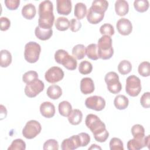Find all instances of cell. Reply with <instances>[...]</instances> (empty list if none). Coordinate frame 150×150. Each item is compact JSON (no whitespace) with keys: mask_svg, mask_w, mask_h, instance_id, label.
Instances as JSON below:
<instances>
[{"mask_svg":"<svg viewBox=\"0 0 150 150\" xmlns=\"http://www.w3.org/2000/svg\"><path fill=\"white\" fill-rule=\"evenodd\" d=\"M85 123L87 128L93 133L96 141L99 142H104L107 139L109 133L105 128V124L97 115L93 114H88Z\"/></svg>","mask_w":150,"mask_h":150,"instance_id":"obj_1","label":"cell"},{"mask_svg":"<svg viewBox=\"0 0 150 150\" xmlns=\"http://www.w3.org/2000/svg\"><path fill=\"white\" fill-rule=\"evenodd\" d=\"M53 10V5L50 1H43L40 3L38 10V26L40 28L44 29H52L54 21Z\"/></svg>","mask_w":150,"mask_h":150,"instance_id":"obj_2","label":"cell"},{"mask_svg":"<svg viewBox=\"0 0 150 150\" xmlns=\"http://www.w3.org/2000/svg\"><path fill=\"white\" fill-rule=\"evenodd\" d=\"M108 6V2L105 0H95L87 13V19L90 23L97 24L104 16V13Z\"/></svg>","mask_w":150,"mask_h":150,"instance_id":"obj_3","label":"cell"},{"mask_svg":"<svg viewBox=\"0 0 150 150\" xmlns=\"http://www.w3.org/2000/svg\"><path fill=\"white\" fill-rule=\"evenodd\" d=\"M97 51L98 58L103 60L110 59L113 54L114 50L112 46V39L108 35H103L98 40Z\"/></svg>","mask_w":150,"mask_h":150,"instance_id":"obj_4","label":"cell"},{"mask_svg":"<svg viewBox=\"0 0 150 150\" xmlns=\"http://www.w3.org/2000/svg\"><path fill=\"white\" fill-rule=\"evenodd\" d=\"M56 62L62 64L65 68L69 70H74L77 68V62L76 59L68 52L63 49H59L54 53Z\"/></svg>","mask_w":150,"mask_h":150,"instance_id":"obj_5","label":"cell"},{"mask_svg":"<svg viewBox=\"0 0 150 150\" xmlns=\"http://www.w3.org/2000/svg\"><path fill=\"white\" fill-rule=\"evenodd\" d=\"M40 52L41 47L38 43L29 42L25 46V59L29 63H34L39 60Z\"/></svg>","mask_w":150,"mask_h":150,"instance_id":"obj_6","label":"cell"},{"mask_svg":"<svg viewBox=\"0 0 150 150\" xmlns=\"http://www.w3.org/2000/svg\"><path fill=\"white\" fill-rule=\"evenodd\" d=\"M105 82L108 91L112 94L120 93L122 89V85L119 80L118 75L114 71H110L106 74L104 77Z\"/></svg>","mask_w":150,"mask_h":150,"instance_id":"obj_7","label":"cell"},{"mask_svg":"<svg viewBox=\"0 0 150 150\" xmlns=\"http://www.w3.org/2000/svg\"><path fill=\"white\" fill-rule=\"evenodd\" d=\"M125 91L131 97L137 96L141 91V80L137 76L131 75L126 80Z\"/></svg>","mask_w":150,"mask_h":150,"instance_id":"obj_8","label":"cell"},{"mask_svg":"<svg viewBox=\"0 0 150 150\" xmlns=\"http://www.w3.org/2000/svg\"><path fill=\"white\" fill-rule=\"evenodd\" d=\"M40 124L36 120H30L26 122L22 129V135L26 139H33L41 131Z\"/></svg>","mask_w":150,"mask_h":150,"instance_id":"obj_9","label":"cell"},{"mask_svg":"<svg viewBox=\"0 0 150 150\" xmlns=\"http://www.w3.org/2000/svg\"><path fill=\"white\" fill-rule=\"evenodd\" d=\"M44 88V83L39 79H37L26 84L25 87V93L28 97L33 98L42 92Z\"/></svg>","mask_w":150,"mask_h":150,"instance_id":"obj_10","label":"cell"},{"mask_svg":"<svg viewBox=\"0 0 150 150\" xmlns=\"http://www.w3.org/2000/svg\"><path fill=\"white\" fill-rule=\"evenodd\" d=\"M45 77L47 82L50 83H55L63 79L64 72L60 67L53 66L46 71Z\"/></svg>","mask_w":150,"mask_h":150,"instance_id":"obj_11","label":"cell"},{"mask_svg":"<svg viewBox=\"0 0 150 150\" xmlns=\"http://www.w3.org/2000/svg\"><path fill=\"white\" fill-rule=\"evenodd\" d=\"M85 105L87 108L95 111H101L105 106V101L101 96H93L86 98Z\"/></svg>","mask_w":150,"mask_h":150,"instance_id":"obj_12","label":"cell"},{"mask_svg":"<svg viewBox=\"0 0 150 150\" xmlns=\"http://www.w3.org/2000/svg\"><path fill=\"white\" fill-rule=\"evenodd\" d=\"M80 146H81V142L79 135L64 139L61 144V148L63 150H73Z\"/></svg>","mask_w":150,"mask_h":150,"instance_id":"obj_13","label":"cell"},{"mask_svg":"<svg viewBox=\"0 0 150 150\" xmlns=\"http://www.w3.org/2000/svg\"><path fill=\"white\" fill-rule=\"evenodd\" d=\"M116 27L119 33L124 36L129 35L132 30V25L131 21L124 18H122L117 21Z\"/></svg>","mask_w":150,"mask_h":150,"instance_id":"obj_14","label":"cell"},{"mask_svg":"<svg viewBox=\"0 0 150 150\" xmlns=\"http://www.w3.org/2000/svg\"><path fill=\"white\" fill-rule=\"evenodd\" d=\"M57 13L63 15H68L71 11V1L70 0H57Z\"/></svg>","mask_w":150,"mask_h":150,"instance_id":"obj_15","label":"cell"},{"mask_svg":"<svg viewBox=\"0 0 150 150\" xmlns=\"http://www.w3.org/2000/svg\"><path fill=\"white\" fill-rule=\"evenodd\" d=\"M40 112L44 117L52 118L55 114V107L49 101L43 102L40 105Z\"/></svg>","mask_w":150,"mask_h":150,"instance_id":"obj_16","label":"cell"},{"mask_svg":"<svg viewBox=\"0 0 150 150\" xmlns=\"http://www.w3.org/2000/svg\"><path fill=\"white\" fill-rule=\"evenodd\" d=\"M80 90L84 94L92 93L94 91L93 80L90 77L83 78L80 81Z\"/></svg>","mask_w":150,"mask_h":150,"instance_id":"obj_17","label":"cell"},{"mask_svg":"<svg viewBox=\"0 0 150 150\" xmlns=\"http://www.w3.org/2000/svg\"><path fill=\"white\" fill-rule=\"evenodd\" d=\"M116 13L121 16L125 15L129 11L128 3L125 0H117L115 2Z\"/></svg>","mask_w":150,"mask_h":150,"instance_id":"obj_18","label":"cell"},{"mask_svg":"<svg viewBox=\"0 0 150 150\" xmlns=\"http://www.w3.org/2000/svg\"><path fill=\"white\" fill-rule=\"evenodd\" d=\"M36 13V7L31 3L26 4L22 9V15L26 19H33L35 16Z\"/></svg>","mask_w":150,"mask_h":150,"instance_id":"obj_19","label":"cell"},{"mask_svg":"<svg viewBox=\"0 0 150 150\" xmlns=\"http://www.w3.org/2000/svg\"><path fill=\"white\" fill-rule=\"evenodd\" d=\"M69 122L74 125L79 124L83 119V114L79 109L72 110L70 114L67 117Z\"/></svg>","mask_w":150,"mask_h":150,"instance_id":"obj_20","label":"cell"},{"mask_svg":"<svg viewBox=\"0 0 150 150\" xmlns=\"http://www.w3.org/2000/svg\"><path fill=\"white\" fill-rule=\"evenodd\" d=\"M36 36L40 40H46L49 39L53 35L52 29H44L40 28L39 26H36L35 30Z\"/></svg>","mask_w":150,"mask_h":150,"instance_id":"obj_21","label":"cell"},{"mask_svg":"<svg viewBox=\"0 0 150 150\" xmlns=\"http://www.w3.org/2000/svg\"><path fill=\"white\" fill-rule=\"evenodd\" d=\"M47 96L53 100L58 99L62 94V90L61 87L56 84L50 86L46 91Z\"/></svg>","mask_w":150,"mask_h":150,"instance_id":"obj_22","label":"cell"},{"mask_svg":"<svg viewBox=\"0 0 150 150\" xmlns=\"http://www.w3.org/2000/svg\"><path fill=\"white\" fill-rule=\"evenodd\" d=\"M145 138V137H144ZM133 138L127 142V149L129 150H139L145 146V139Z\"/></svg>","mask_w":150,"mask_h":150,"instance_id":"obj_23","label":"cell"},{"mask_svg":"<svg viewBox=\"0 0 150 150\" xmlns=\"http://www.w3.org/2000/svg\"><path fill=\"white\" fill-rule=\"evenodd\" d=\"M129 104L128 98L124 95H117L114 100V104L115 107L118 110L125 109Z\"/></svg>","mask_w":150,"mask_h":150,"instance_id":"obj_24","label":"cell"},{"mask_svg":"<svg viewBox=\"0 0 150 150\" xmlns=\"http://www.w3.org/2000/svg\"><path fill=\"white\" fill-rule=\"evenodd\" d=\"M87 14V6L82 2H78L75 5L74 15L78 19H82Z\"/></svg>","mask_w":150,"mask_h":150,"instance_id":"obj_25","label":"cell"},{"mask_svg":"<svg viewBox=\"0 0 150 150\" xmlns=\"http://www.w3.org/2000/svg\"><path fill=\"white\" fill-rule=\"evenodd\" d=\"M0 65L2 67H6L12 62L11 53L7 50H2L0 53Z\"/></svg>","mask_w":150,"mask_h":150,"instance_id":"obj_26","label":"cell"},{"mask_svg":"<svg viewBox=\"0 0 150 150\" xmlns=\"http://www.w3.org/2000/svg\"><path fill=\"white\" fill-rule=\"evenodd\" d=\"M73 56L77 60L83 59L86 55V48L82 44H78L74 46L72 49Z\"/></svg>","mask_w":150,"mask_h":150,"instance_id":"obj_27","label":"cell"},{"mask_svg":"<svg viewBox=\"0 0 150 150\" xmlns=\"http://www.w3.org/2000/svg\"><path fill=\"white\" fill-rule=\"evenodd\" d=\"M55 27L60 31H64L69 29L70 27V21L65 17L61 16L57 18L55 21Z\"/></svg>","mask_w":150,"mask_h":150,"instance_id":"obj_28","label":"cell"},{"mask_svg":"<svg viewBox=\"0 0 150 150\" xmlns=\"http://www.w3.org/2000/svg\"><path fill=\"white\" fill-rule=\"evenodd\" d=\"M86 54L87 57L93 60H96L98 59L97 45L95 43L90 44L86 48Z\"/></svg>","mask_w":150,"mask_h":150,"instance_id":"obj_29","label":"cell"},{"mask_svg":"<svg viewBox=\"0 0 150 150\" xmlns=\"http://www.w3.org/2000/svg\"><path fill=\"white\" fill-rule=\"evenodd\" d=\"M59 114L63 117H68L72 111V107L70 103L67 101L60 102L58 106Z\"/></svg>","mask_w":150,"mask_h":150,"instance_id":"obj_30","label":"cell"},{"mask_svg":"<svg viewBox=\"0 0 150 150\" xmlns=\"http://www.w3.org/2000/svg\"><path fill=\"white\" fill-rule=\"evenodd\" d=\"M131 133L134 138L142 139L145 137V129L142 125L135 124L131 128Z\"/></svg>","mask_w":150,"mask_h":150,"instance_id":"obj_31","label":"cell"},{"mask_svg":"<svg viewBox=\"0 0 150 150\" xmlns=\"http://www.w3.org/2000/svg\"><path fill=\"white\" fill-rule=\"evenodd\" d=\"M132 70L131 63L127 60H123L118 65V70L122 75L128 74Z\"/></svg>","mask_w":150,"mask_h":150,"instance_id":"obj_32","label":"cell"},{"mask_svg":"<svg viewBox=\"0 0 150 150\" xmlns=\"http://www.w3.org/2000/svg\"><path fill=\"white\" fill-rule=\"evenodd\" d=\"M149 2L147 0H135L134 2V6L135 10L139 12H144L149 8Z\"/></svg>","mask_w":150,"mask_h":150,"instance_id":"obj_33","label":"cell"},{"mask_svg":"<svg viewBox=\"0 0 150 150\" xmlns=\"http://www.w3.org/2000/svg\"><path fill=\"white\" fill-rule=\"evenodd\" d=\"M92 64L87 60L82 61L79 66V71L82 74H88L92 71Z\"/></svg>","mask_w":150,"mask_h":150,"instance_id":"obj_34","label":"cell"},{"mask_svg":"<svg viewBox=\"0 0 150 150\" xmlns=\"http://www.w3.org/2000/svg\"><path fill=\"white\" fill-rule=\"evenodd\" d=\"M138 73L143 77H148L150 74V63L148 62H143L138 66Z\"/></svg>","mask_w":150,"mask_h":150,"instance_id":"obj_35","label":"cell"},{"mask_svg":"<svg viewBox=\"0 0 150 150\" xmlns=\"http://www.w3.org/2000/svg\"><path fill=\"white\" fill-rule=\"evenodd\" d=\"M26 144L22 139H16L12 141L11 145L8 147V150H25Z\"/></svg>","mask_w":150,"mask_h":150,"instance_id":"obj_36","label":"cell"},{"mask_svg":"<svg viewBox=\"0 0 150 150\" xmlns=\"http://www.w3.org/2000/svg\"><path fill=\"white\" fill-rule=\"evenodd\" d=\"M109 145L111 150H124L123 142L120 138L116 137L111 138Z\"/></svg>","mask_w":150,"mask_h":150,"instance_id":"obj_37","label":"cell"},{"mask_svg":"<svg viewBox=\"0 0 150 150\" xmlns=\"http://www.w3.org/2000/svg\"><path fill=\"white\" fill-rule=\"evenodd\" d=\"M100 32L103 35L112 36L114 34L115 31L114 27L110 23H104L100 28Z\"/></svg>","mask_w":150,"mask_h":150,"instance_id":"obj_38","label":"cell"},{"mask_svg":"<svg viewBox=\"0 0 150 150\" xmlns=\"http://www.w3.org/2000/svg\"><path fill=\"white\" fill-rule=\"evenodd\" d=\"M37 79H38V74L36 71L33 70L26 72L22 76V80L26 84H28Z\"/></svg>","mask_w":150,"mask_h":150,"instance_id":"obj_39","label":"cell"},{"mask_svg":"<svg viewBox=\"0 0 150 150\" xmlns=\"http://www.w3.org/2000/svg\"><path fill=\"white\" fill-rule=\"evenodd\" d=\"M43 149L44 150H58L59 144L56 140L50 139L44 143Z\"/></svg>","mask_w":150,"mask_h":150,"instance_id":"obj_40","label":"cell"},{"mask_svg":"<svg viewBox=\"0 0 150 150\" xmlns=\"http://www.w3.org/2000/svg\"><path fill=\"white\" fill-rule=\"evenodd\" d=\"M141 105L145 108H148L150 107V93L146 92L142 94L140 98Z\"/></svg>","mask_w":150,"mask_h":150,"instance_id":"obj_41","label":"cell"},{"mask_svg":"<svg viewBox=\"0 0 150 150\" xmlns=\"http://www.w3.org/2000/svg\"><path fill=\"white\" fill-rule=\"evenodd\" d=\"M4 3L8 9L10 10H15L16 9L20 4L19 0H5Z\"/></svg>","mask_w":150,"mask_h":150,"instance_id":"obj_42","label":"cell"},{"mask_svg":"<svg viewBox=\"0 0 150 150\" xmlns=\"http://www.w3.org/2000/svg\"><path fill=\"white\" fill-rule=\"evenodd\" d=\"M70 29L73 32L79 31L81 28V23L76 19H71L70 22Z\"/></svg>","mask_w":150,"mask_h":150,"instance_id":"obj_43","label":"cell"},{"mask_svg":"<svg viewBox=\"0 0 150 150\" xmlns=\"http://www.w3.org/2000/svg\"><path fill=\"white\" fill-rule=\"evenodd\" d=\"M81 142V146H87L90 142V135L86 132H81L78 134Z\"/></svg>","mask_w":150,"mask_h":150,"instance_id":"obj_44","label":"cell"},{"mask_svg":"<svg viewBox=\"0 0 150 150\" xmlns=\"http://www.w3.org/2000/svg\"><path fill=\"white\" fill-rule=\"evenodd\" d=\"M1 23V30L2 31L7 30L11 26V21L6 17H1L0 18Z\"/></svg>","mask_w":150,"mask_h":150,"instance_id":"obj_45","label":"cell"},{"mask_svg":"<svg viewBox=\"0 0 150 150\" xmlns=\"http://www.w3.org/2000/svg\"><path fill=\"white\" fill-rule=\"evenodd\" d=\"M5 107H4L3 105H1V120H2L3 118H5L6 117V115H7V110L6 109L5 110V111H4V109H5Z\"/></svg>","mask_w":150,"mask_h":150,"instance_id":"obj_46","label":"cell"},{"mask_svg":"<svg viewBox=\"0 0 150 150\" xmlns=\"http://www.w3.org/2000/svg\"><path fill=\"white\" fill-rule=\"evenodd\" d=\"M149 135H147L144 138L145 139V146H147L149 148Z\"/></svg>","mask_w":150,"mask_h":150,"instance_id":"obj_47","label":"cell"},{"mask_svg":"<svg viewBox=\"0 0 150 150\" xmlns=\"http://www.w3.org/2000/svg\"><path fill=\"white\" fill-rule=\"evenodd\" d=\"M101 149V148L98 146L96 144H92L91 146L88 148V149Z\"/></svg>","mask_w":150,"mask_h":150,"instance_id":"obj_48","label":"cell"}]
</instances>
